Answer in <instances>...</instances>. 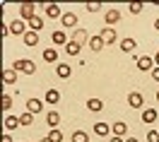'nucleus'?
<instances>
[{
    "instance_id": "nucleus-5",
    "label": "nucleus",
    "mask_w": 159,
    "mask_h": 142,
    "mask_svg": "<svg viewBox=\"0 0 159 142\" xmlns=\"http://www.w3.org/2000/svg\"><path fill=\"white\" fill-rule=\"evenodd\" d=\"M145 104V96L140 94V91H130L128 94V106H133V109H140Z\"/></svg>"
},
{
    "instance_id": "nucleus-41",
    "label": "nucleus",
    "mask_w": 159,
    "mask_h": 142,
    "mask_svg": "<svg viewBox=\"0 0 159 142\" xmlns=\"http://www.w3.org/2000/svg\"><path fill=\"white\" fill-rule=\"evenodd\" d=\"M39 142H51V140H48V137H43V140H39Z\"/></svg>"
},
{
    "instance_id": "nucleus-7",
    "label": "nucleus",
    "mask_w": 159,
    "mask_h": 142,
    "mask_svg": "<svg viewBox=\"0 0 159 142\" xmlns=\"http://www.w3.org/2000/svg\"><path fill=\"white\" fill-rule=\"evenodd\" d=\"M10 31H12V34H22V36H24V34H27L29 29H27L24 20H15V22L10 24Z\"/></svg>"
},
{
    "instance_id": "nucleus-31",
    "label": "nucleus",
    "mask_w": 159,
    "mask_h": 142,
    "mask_svg": "<svg viewBox=\"0 0 159 142\" xmlns=\"http://www.w3.org/2000/svg\"><path fill=\"white\" fill-rule=\"evenodd\" d=\"M12 109V99H10V94H2V111H10Z\"/></svg>"
},
{
    "instance_id": "nucleus-42",
    "label": "nucleus",
    "mask_w": 159,
    "mask_h": 142,
    "mask_svg": "<svg viewBox=\"0 0 159 142\" xmlns=\"http://www.w3.org/2000/svg\"><path fill=\"white\" fill-rule=\"evenodd\" d=\"M157 101H159V91H157Z\"/></svg>"
},
{
    "instance_id": "nucleus-4",
    "label": "nucleus",
    "mask_w": 159,
    "mask_h": 142,
    "mask_svg": "<svg viewBox=\"0 0 159 142\" xmlns=\"http://www.w3.org/2000/svg\"><path fill=\"white\" fill-rule=\"evenodd\" d=\"M60 22H63L65 29H75V27H77V15H75V12H65V15L60 17Z\"/></svg>"
},
{
    "instance_id": "nucleus-20",
    "label": "nucleus",
    "mask_w": 159,
    "mask_h": 142,
    "mask_svg": "<svg viewBox=\"0 0 159 142\" xmlns=\"http://www.w3.org/2000/svg\"><path fill=\"white\" fill-rule=\"evenodd\" d=\"M104 20H106V24H116V22L120 20V12H118V10H106Z\"/></svg>"
},
{
    "instance_id": "nucleus-22",
    "label": "nucleus",
    "mask_w": 159,
    "mask_h": 142,
    "mask_svg": "<svg viewBox=\"0 0 159 142\" xmlns=\"http://www.w3.org/2000/svg\"><path fill=\"white\" fill-rule=\"evenodd\" d=\"M80 48H82V46H80L77 41H68V43H65V51H68V55H80Z\"/></svg>"
},
{
    "instance_id": "nucleus-37",
    "label": "nucleus",
    "mask_w": 159,
    "mask_h": 142,
    "mask_svg": "<svg viewBox=\"0 0 159 142\" xmlns=\"http://www.w3.org/2000/svg\"><path fill=\"white\" fill-rule=\"evenodd\" d=\"M109 142H125V140H123V137H111Z\"/></svg>"
},
{
    "instance_id": "nucleus-9",
    "label": "nucleus",
    "mask_w": 159,
    "mask_h": 142,
    "mask_svg": "<svg viewBox=\"0 0 159 142\" xmlns=\"http://www.w3.org/2000/svg\"><path fill=\"white\" fill-rule=\"evenodd\" d=\"M22 41H24V46H27V48H31V46H36V43H39V34H36V31H27V34L22 36Z\"/></svg>"
},
{
    "instance_id": "nucleus-2",
    "label": "nucleus",
    "mask_w": 159,
    "mask_h": 142,
    "mask_svg": "<svg viewBox=\"0 0 159 142\" xmlns=\"http://www.w3.org/2000/svg\"><path fill=\"white\" fill-rule=\"evenodd\" d=\"M135 63H138V70H142V72H152L157 68L154 58H149V55H140V58H135Z\"/></svg>"
},
{
    "instance_id": "nucleus-11",
    "label": "nucleus",
    "mask_w": 159,
    "mask_h": 142,
    "mask_svg": "<svg viewBox=\"0 0 159 142\" xmlns=\"http://www.w3.org/2000/svg\"><path fill=\"white\" fill-rule=\"evenodd\" d=\"M125 130H128V125H125V123H113V125H111V132H113V137H125Z\"/></svg>"
},
{
    "instance_id": "nucleus-27",
    "label": "nucleus",
    "mask_w": 159,
    "mask_h": 142,
    "mask_svg": "<svg viewBox=\"0 0 159 142\" xmlns=\"http://www.w3.org/2000/svg\"><path fill=\"white\" fill-rule=\"evenodd\" d=\"M72 41H77L80 46H82V43L87 41V31H84V29H75V34H72Z\"/></svg>"
},
{
    "instance_id": "nucleus-14",
    "label": "nucleus",
    "mask_w": 159,
    "mask_h": 142,
    "mask_svg": "<svg viewBox=\"0 0 159 142\" xmlns=\"http://www.w3.org/2000/svg\"><path fill=\"white\" fill-rule=\"evenodd\" d=\"M142 123H145V125L157 123V111H154V109H145V111H142Z\"/></svg>"
},
{
    "instance_id": "nucleus-34",
    "label": "nucleus",
    "mask_w": 159,
    "mask_h": 142,
    "mask_svg": "<svg viewBox=\"0 0 159 142\" xmlns=\"http://www.w3.org/2000/svg\"><path fill=\"white\" fill-rule=\"evenodd\" d=\"M87 10H89V12H99L101 5H99V2H89V5H87Z\"/></svg>"
},
{
    "instance_id": "nucleus-21",
    "label": "nucleus",
    "mask_w": 159,
    "mask_h": 142,
    "mask_svg": "<svg viewBox=\"0 0 159 142\" xmlns=\"http://www.w3.org/2000/svg\"><path fill=\"white\" fill-rule=\"evenodd\" d=\"M22 123H20V118L17 116H7L5 118V130H15V128H20Z\"/></svg>"
},
{
    "instance_id": "nucleus-29",
    "label": "nucleus",
    "mask_w": 159,
    "mask_h": 142,
    "mask_svg": "<svg viewBox=\"0 0 159 142\" xmlns=\"http://www.w3.org/2000/svg\"><path fill=\"white\" fill-rule=\"evenodd\" d=\"M20 123L24 125V128H29L31 123H34V113H29V111H27V113H22V116H20Z\"/></svg>"
},
{
    "instance_id": "nucleus-24",
    "label": "nucleus",
    "mask_w": 159,
    "mask_h": 142,
    "mask_svg": "<svg viewBox=\"0 0 159 142\" xmlns=\"http://www.w3.org/2000/svg\"><path fill=\"white\" fill-rule=\"evenodd\" d=\"M51 39H53V43H56V46H63V43H68V36H65L63 31H53V34H51Z\"/></svg>"
},
{
    "instance_id": "nucleus-15",
    "label": "nucleus",
    "mask_w": 159,
    "mask_h": 142,
    "mask_svg": "<svg viewBox=\"0 0 159 142\" xmlns=\"http://www.w3.org/2000/svg\"><path fill=\"white\" fill-rule=\"evenodd\" d=\"M58 123H60V113H58V111H46V125L56 128Z\"/></svg>"
},
{
    "instance_id": "nucleus-36",
    "label": "nucleus",
    "mask_w": 159,
    "mask_h": 142,
    "mask_svg": "<svg viewBox=\"0 0 159 142\" xmlns=\"http://www.w3.org/2000/svg\"><path fill=\"white\" fill-rule=\"evenodd\" d=\"M2 142H12V135H2Z\"/></svg>"
},
{
    "instance_id": "nucleus-6",
    "label": "nucleus",
    "mask_w": 159,
    "mask_h": 142,
    "mask_svg": "<svg viewBox=\"0 0 159 142\" xmlns=\"http://www.w3.org/2000/svg\"><path fill=\"white\" fill-rule=\"evenodd\" d=\"M56 75H58L60 80H68L70 75H72V68L65 65V63H58V65H56Z\"/></svg>"
},
{
    "instance_id": "nucleus-16",
    "label": "nucleus",
    "mask_w": 159,
    "mask_h": 142,
    "mask_svg": "<svg viewBox=\"0 0 159 142\" xmlns=\"http://www.w3.org/2000/svg\"><path fill=\"white\" fill-rule=\"evenodd\" d=\"M41 109H43V101H41V99H29V101H27V111L29 113H39Z\"/></svg>"
},
{
    "instance_id": "nucleus-8",
    "label": "nucleus",
    "mask_w": 159,
    "mask_h": 142,
    "mask_svg": "<svg viewBox=\"0 0 159 142\" xmlns=\"http://www.w3.org/2000/svg\"><path fill=\"white\" fill-rule=\"evenodd\" d=\"M87 111H89V113L104 111V101H101V99H87Z\"/></svg>"
},
{
    "instance_id": "nucleus-23",
    "label": "nucleus",
    "mask_w": 159,
    "mask_h": 142,
    "mask_svg": "<svg viewBox=\"0 0 159 142\" xmlns=\"http://www.w3.org/2000/svg\"><path fill=\"white\" fill-rule=\"evenodd\" d=\"M94 132H97L99 137H106V135L111 132V125H106V123H97V125H94Z\"/></svg>"
},
{
    "instance_id": "nucleus-12",
    "label": "nucleus",
    "mask_w": 159,
    "mask_h": 142,
    "mask_svg": "<svg viewBox=\"0 0 159 142\" xmlns=\"http://www.w3.org/2000/svg\"><path fill=\"white\" fill-rule=\"evenodd\" d=\"M101 39H104V43H106V46H111V43H116V31L111 29V27H106V29L101 31Z\"/></svg>"
},
{
    "instance_id": "nucleus-28",
    "label": "nucleus",
    "mask_w": 159,
    "mask_h": 142,
    "mask_svg": "<svg viewBox=\"0 0 159 142\" xmlns=\"http://www.w3.org/2000/svg\"><path fill=\"white\" fill-rule=\"evenodd\" d=\"M72 142H89V135L84 130H75L72 132Z\"/></svg>"
},
{
    "instance_id": "nucleus-33",
    "label": "nucleus",
    "mask_w": 159,
    "mask_h": 142,
    "mask_svg": "<svg viewBox=\"0 0 159 142\" xmlns=\"http://www.w3.org/2000/svg\"><path fill=\"white\" fill-rule=\"evenodd\" d=\"M128 10L133 12V15H138V12H142V5H140V2H133V5H130Z\"/></svg>"
},
{
    "instance_id": "nucleus-38",
    "label": "nucleus",
    "mask_w": 159,
    "mask_h": 142,
    "mask_svg": "<svg viewBox=\"0 0 159 142\" xmlns=\"http://www.w3.org/2000/svg\"><path fill=\"white\" fill-rule=\"evenodd\" d=\"M154 29L159 31V17H157V20H154Z\"/></svg>"
},
{
    "instance_id": "nucleus-40",
    "label": "nucleus",
    "mask_w": 159,
    "mask_h": 142,
    "mask_svg": "<svg viewBox=\"0 0 159 142\" xmlns=\"http://www.w3.org/2000/svg\"><path fill=\"white\" fill-rule=\"evenodd\" d=\"M154 63H157V65H159V51H157V55H154Z\"/></svg>"
},
{
    "instance_id": "nucleus-3",
    "label": "nucleus",
    "mask_w": 159,
    "mask_h": 142,
    "mask_svg": "<svg viewBox=\"0 0 159 142\" xmlns=\"http://www.w3.org/2000/svg\"><path fill=\"white\" fill-rule=\"evenodd\" d=\"M34 10H36V5H34V2H22V5H20V17L24 22H29L31 17H36Z\"/></svg>"
},
{
    "instance_id": "nucleus-30",
    "label": "nucleus",
    "mask_w": 159,
    "mask_h": 142,
    "mask_svg": "<svg viewBox=\"0 0 159 142\" xmlns=\"http://www.w3.org/2000/svg\"><path fill=\"white\" fill-rule=\"evenodd\" d=\"M48 140L51 142H63V132L60 130H48Z\"/></svg>"
},
{
    "instance_id": "nucleus-26",
    "label": "nucleus",
    "mask_w": 159,
    "mask_h": 142,
    "mask_svg": "<svg viewBox=\"0 0 159 142\" xmlns=\"http://www.w3.org/2000/svg\"><path fill=\"white\" fill-rule=\"evenodd\" d=\"M41 27H43V20H41L39 15H36V17H31V20H29V31H39Z\"/></svg>"
},
{
    "instance_id": "nucleus-39",
    "label": "nucleus",
    "mask_w": 159,
    "mask_h": 142,
    "mask_svg": "<svg viewBox=\"0 0 159 142\" xmlns=\"http://www.w3.org/2000/svg\"><path fill=\"white\" fill-rule=\"evenodd\" d=\"M125 142H140V140H135V137H128V140H125Z\"/></svg>"
},
{
    "instance_id": "nucleus-10",
    "label": "nucleus",
    "mask_w": 159,
    "mask_h": 142,
    "mask_svg": "<svg viewBox=\"0 0 159 142\" xmlns=\"http://www.w3.org/2000/svg\"><path fill=\"white\" fill-rule=\"evenodd\" d=\"M43 101L51 104V106H56V104L60 101V91L58 89H48V91H46V96H43Z\"/></svg>"
},
{
    "instance_id": "nucleus-13",
    "label": "nucleus",
    "mask_w": 159,
    "mask_h": 142,
    "mask_svg": "<svg viewBox=\"0 0 159 142\" xmlns=\"http://www.w3.org/2000/svg\"><path fill=\"white\" fill-rule=\"evenodd\" d=\"M104 46H106V43H104V39H101V34H99V36H92V39H89V48H92L94 53H99Z\"/></svg>"
},
{
    "instance_id": "nucleus-17",
    "label": "nucleus",
    "mask_w": 159,
    "mask_h": 142,
    "mask_svg": "<svg viewBox=\"0 0 159 142\" xmlns=\"http://www.w3.org/2000/svg\"><path fill=\"white\" fill-rule=\"evenodd\" d=\"M46 15H48V20H58V17H63V15H60V7L56 5V2L46 5Z\"/></svg>"
},
{
    "instance_id": "nucleus-19",
    "label": "nucleus",
    "mask_w": 159,
    "mask_h": 142,
    "mask_svg": "<svg viewBox=\"0 0 159 142\" xmlns=\"http://www.w3.org/2000/svg\"><path fill=\"white\" fill-rule=\"evenodd\" d=\"M41 55H43L46 63H58V51H56V48H43Z\"/></svg>"
},
{
    "instance_id": "nucleus-18",
    "label": "nucleus",
    "mask_w": 159,
    "mask_h": 142,
    "mask_svg": "<svg viewBox=\"0 0 159 142\" xmlns=\"http://www.w3.org/2000/svg\"><path fill=\"white\" fill-rule=\"evenodd\" d=\"M135 46H138V43H135V39H130V36L120 41V51H123V53H133V51H135Z\"/></svg>"
},
{
    "instance_id": "nucleus-32",
    "label": "nucleus",
    "mask_w": 159,
    "mask_h": 142,
    "mask_svg": "<svg viewBox=\"0 0 159 142\" xmlns=\"http://www.w3.org/2000/svg\"><path fill=\"white\" fill-rule=\"evenodd\" d=\"M147 142H159V130H149L147 132Z\"/></svg>"
},
{
    "instance_id": "nucleus-35",
    "label": "nucleus",
    "mask_w": 159,
    "mask_h": 142,
    "mask_svg": "<svg viewBox=\"0 0 159 142\" xmlns=\"http://www.w3.org/2000/svg\"><path fill=\"white\" fill-rule=\"evenodd\" d=\"M152 80H154V82H159V65L154 68V70H152Z\"/></svg>"
},
{
    "instance_id": "nucleus-25",
    "label": "nucleus",
    "mask_w": 159,
    "mask_h": 142,
    "mask_svg": "<svg viewBox=\"0 0 159 142\" xmlns=\"http://www.w3.org/2000/svg\"><path fill=\"white\" fill-rule=\"evenodd\" d=\"M2 82H5V84H15V82H17V72L15 70H5L2 72Z\"/></svg>"
},
{
    "instance_id": "nucleus-1",
    "label": "nucleus",
    "mask_w": 159,
    "mask_h": 142,
    "mask_svg": "<svg viewBox=\"0 0 159 142\" xmlns=\"http://www.w3.org/2000/svg\"><path fill=\"white\" fill-rule=\"evenodd\" d=\"M12 70H15V72H27V75H34V72H36V63H34V60H15Z\"/></svg>"
}]
</instances>
